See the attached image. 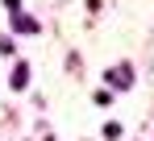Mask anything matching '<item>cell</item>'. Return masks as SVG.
Instances as JSON below:
<instances>
[{"instance_id":"obj_1","label":"cell","mask_w":154,"mask_h":141,"mask_svg":"<svg viewBox=\"0 0 154 141\" xmlns=\"http://www.w3.org/2000/svg\"><path fill=\"white\" fill-rule=\"evenodd\" d=\"M108 83L112 87H133V67H112L108 70Z\"/></svg>"},{"instance_id":"obj_2","label":"cell","mask_w":154,"mask_h":141,"mask_svg":"<svg viewBox=\"0 0 154 141\" xmlns=\"http://www.w3.org/2000/svg\"><path fill=\"white\" fill-rule=\"evenodd\" d=\"M13 29H17V33H38V21L25 17V13H13Z\"/></svg>"},{"instance_id":"obj_3","label":"cell","mask_w":154,"mask_h":141,"mask_svg":"<svg viewBox=\"0 0 154 141\" xmlns=\"http://www.w3.org/2000/svg\"><path fill=\"white\" fill-rule=\"evenodd\" d=\"M25 83H29V62H17V67H13V87L21 92Z\"/></svg>"},{"instance_id":"obj_4","label":"cell","mask_w":154,"mask_h":141,"mask_svg":"<svg viewBox=\"0 0 154 141\" xmlns=\"http://www.w3.org/2000/svg\"><path fill=\"white\" fill-rule=\"evenodd\" d=\"M104 137L117 141V137H121V124H117V120H108V124H104Z\"/></svg>"},{"instance_id":"obj_5","label":"cell","mask_w":154,"mask_h":141,"mask_svg":"<svg viewBox=\"0 0 154 141\" xmlns=\"http://www.w3.org/2000/svg\"><path fill=\"white\" fill-rule=\"evenodd\" d=\"M96 104H100V108H108V104H112V92H108V87H104V92H96Z\"/></svg>"},{"instance_id":"obj_6","label":"cell","mask_w":154,"mask_h":141,"mask_svg":"<svg viewBox=\"0 0 154 141\" xmlns=\"http://www.w3.org/2000/svg\"><path fill=\"white\" fill-rule=\"evenodd\" d=\"M4 8L8 13H21V0H4Z\"/></svg>"}]
</instances>
